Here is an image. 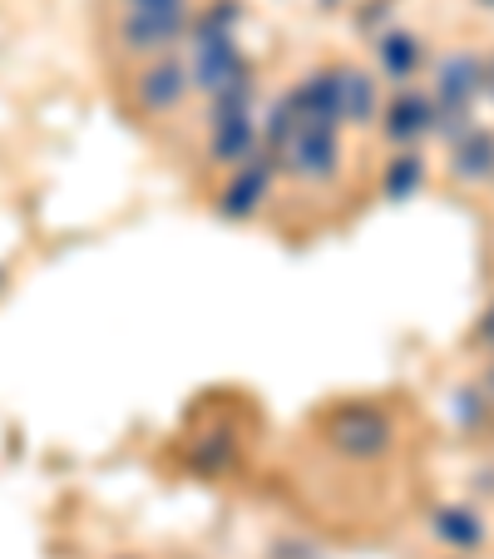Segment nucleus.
Here are the masks:
<instances>
[{"mask_svg": "<svg viewBox=\"0 0 494 559\" xmlns=\"http://www.w3.org/2000/svg\"><path fill=\"white\" fill-rule=\"evenodd\" d=\"M189 90H193V70L179 60V55H158V60H148L134 80V95L148 115H169V109H179L183 99H189Z\"/></svg>", "mask_w": 494, "mask_h": 559, "instance_id": "4", "label": "nucleus"}, {"mask_svg": "<svg viewBox=\"0 0 494 559\" xmlns=\"http://www.w3.org/2000/svg\"><path fill=\"white\" fill-rule=\"evenodd\" d=\"M474 337H480L484 347H494V307H490V312L480 317V332H474Z\"/></svg>", "mask_w": 494, "mask_h": 559, "instance_id": "15", "label": "nucleus"}, {"mask_svg": "<svg viewBox=\"0 0 494 559\" xmlns=\"http://www.w3.org/2000/svg\"><path fill=\"white\" fill-rule=\"evenodd\" d=\"M425 183V158H421V148H400L396 158L386 164V174H381V193H386L390 203H400V199H410V193Z\"/></svg>", "mask_w": 494, "mask_h": 559, "instance_id": "13", "label": "nucleus"}, {"mask_svg": "<svg viewBox=\"0 0 494 559\" xmlns=\"http://www.w3.org/2000/svg\"><path fill=\"white\" fill-rule=\"evenodd\" d=\"M484 391H490V396H494V371H490V377H484Z\"/></svg>", "mask_w": 494, "mask_h": 559, "instance_id": "17", "label": "nucleus"}, {"mask_svg": "<svg viewBox=\"0 0 494 559\" xmlns=\"http://www.w3.org/2000/svg\"><path fill=\"white\" fill-rule=\"evenodd\" d=\"M124 15H148V21H173V25H193L189 0H124Z\"/></svg>", "mask_w": 494, "mask_h": 559, "instance_id": "14", "label": "nucleus"}, {"mask_svg": "<svg viewBox=\"0 0 494 559\" xmlns=\"http://www.w3.org/2000/svg\"><path fill=\"white\" fill-rule=\"evenodd\" d=\"M282 164L302 183H332L341 169V129L302 124V119H297L292 139H287V148H282Z\"/></svg>", "mask_w": 494, "mask_h": 559, "instance_id": "1", "label": "nucleus"}, {"mask_svg": "<svg viewBox=\"0 0 494 559\" xmlns=\"http://www.w3.org/2000/svg\"><path fill=\"white\" fill-rule=\"evenodd\" d=\"M396 431L381 412H341L332 421V445H337L347 461H376V455L390 451Z\"/></svg>", "mask_w": 494, "mask_h": 559, "instance_id": "6", "label": "nucleus"}, {"mask_svg": "<svg viewBox=\"0 0 494 559\" xmlns=\"http://www.w3.org/2000/svg\"><path fill=\"white\" fill-rule=\"evenodd\" d=\"M273 174H277V158L267 154V148H263V154L253 148V158H242L238 169L228 174L222 193H218V213H222V218H232V223L253 218V213L267 203V189H273Z\"/></svg>", "mask_w": 494, "mask_h": 559, "instance_id": "2", "label": "nucleus"}, {"mask_svg": "<svg viewBox=\"0 0 494 559\" xmlns=\"http://www.w3.org/2000/svg\"><path fill=\"white\" fill-rule=\"evenodd\" d=\"M253 148H257V115L218 119L213 124V139H208L213 164H242V158H253Z\"/></svg>", "mask_w": 494, "mask_h": 559, "instance_id": "12", "label": "nucleus"}, {"mask_svg": "<svg viewBox=\"0 0 494 559\" xmlns=\"http://www.w3.org/2000/svg\"><path fill=\"white\" fill-rule=\"evenodd\" d=\"M450 179L470 183V189L494 183V129L474 124V129H465V134L455 139L450 144Z\"/></svg>", "mask_w": 494, "mask_h": 559, "instance_id": "8", "label": "nucleus"}, {"mask_svg": "<svg viewBox=\"0 0 494 559\" xmlns=\"http://www.w3.org/2000/svg\"><path fill=\"white\" fill-rule=\"evenodd\" d=\"M431 530L450 555H470V549H480L484 535H490L484 520H480V510H470V506H441L435 520H431Z\"/></svg>", "mask_w": 494, "mask_h": 559, "instance_id": "10", "label": "nucleus"}, {"mask_svg": "<svg viewBox=\"0 0 494 559\" xmlns=\"http://www.w3.org/2000/svg\"><path fill=\"white\" fill-rule=\"evenodd\" d=\"M484 95L494 99V55H490V60H484Z\"/></svg>", "mask_w": 494, "mask_h": 559, "instance_id": "16", "label": "nucleus"}, {"mask_svg": "<svg viewBox=\"0 0 494 559\" xmlns=\"http://www.w3.org/2000/svg\"><path fill=\"white\" fill-rule=\"evenodd\" d=\"M193 90H203V95H218V90L238 85L248 70V60H242L238 40L232 35H208V40H193Z\"/></svg>", "mask_w": 494, "mask_h": 559, "instance_id": "5", "label": "nucleus"}, {"mask_svg": "<svg viewBox=\"0 0 494 559\" xmlns=\"http://www.w3.org/2000/svg\"><path fill=\"white\" fill-rule=\"evenodd\" d=\"M480 5H484V11H494V0H480Z\"/></svg>", "mask_w": 494, "mask_h": 559, "instance_id": "18", "label": "nucleus"}, {"mask_svg": "<svg viewBox=\"0 0 494 559\" xmlns=\"http://www.w3.org/2000/svg\"><path fill=\"white\" fill-rule=\"evenodd\" d=\"M376 64L386 80H410L425 64V40L410 31H390L376 40Z\"/></svg>", "mask_w": 494, "mask_h": 559, "instance_id": "11", "label": "nucleus"}, {"mask_svg": "<svg viewBox=\"0 0 494 559\" xmlns=\"http://www.w3.org/2000/svg\"><path fill=\"white\" fill-rule=\"evenodd\" d=\"M287 105H292V115L302 119V124H332V129L347 124V119H341V95H337V70L306 74L302 85L287 95Z\"/></svg>", "mask_w": 494, "mask_h": 559, "instance_id": "7", "label": "nucleus"}, {"mask_svg": "<svg viewBox=\"0 0 494 559\" xmlns=\"http://www.w3.org/2000/svg\"><path fill=\"white\" fill-rule=\"evenodd\" d=\"M337 95H341V119L357 129H366L381 115V85L376 74L361 64H337Z\"/></svg>", "mask_w": 494, "mask_h": 559, "instance_id": "9", "label": "nucleus"}, {"mask_svg": "<svg viewBox=\"0 0 494 559\" xmlns=\"http://www.w3.org/2000/svg\"><path fill=\"white\" fill-rule=\"evenodd\" d=\"M450 559H460V555H450Z\"/></svg>", "mask_w": 494, "mask_h": 559, "instance_id": "19", "label": "nucleus"}, {"mask_svg": "<svg viewBox=\"0 0 494 559\" xmlns=\"http://www.w3.org/2000/svg\"><path fill=\"white\" fill-rule=\"evenodd\" d=\"M381 134L396 148H415L425 134H435V99L431 90H396L381 105Z\"/></svg>", "mask_w": 494, "mask_h": 559, "instance_id": "3", "label": "nucleus"}]
</instances>
